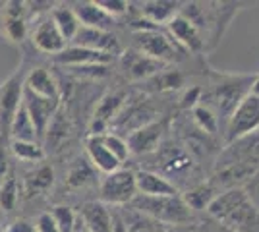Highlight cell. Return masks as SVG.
I'll use <instances>...</instances> for the list:
<instances>
[{
  "label": "cell",
  "mask_w": 259,
  "mask_h": 232,
  "mask_svg": "<svg viewBox=\"0 0 259 232\" xmlns=\"http://www.w3.org/2000/svg\"><path fill=\"white\" fill-rule=\"evenodd\" d=\"M136 186H138L140 196H151V198L178 196V188L174 184H170L164 176L153 172L149 168H141L136 172Z\"/></svg>",
  "instance_id": "obj_19"
},
{
  "label": "cell",
  "mask_w": 259,
  "mask_h": 232,
  "mask_svg": "<svg viewBox=\"0 0 259 232\" xmlns=\"http://www.w3.org/2000/svg\"><path fill=\"white\" fill-rule=\"evenodd\" d=\"M99 192L105 205H130L132 199L138 196L136 172L128 168H118L110 174H105Z\"/></svg>",
  "instance_id": "obj_6"
},
{
  "label": "cell",
  "mask_w": 259,
  "mask_h": 232,
  "mask_svg": "<svg viewBox=\"0 0 259 232\" xmlns=\"http://www.w3.org/2000/svg\"><path fill=\"white\" fill-rule=\"evenodd\" d=\"M6 172H8V155H6L4 145L0 144V182L6 178Z\"/></svg>",
  "instance_id": "obj_43"
},
{
  "label": "cell",
  "mask_w": 259,
  "mask_h": 232,
  "mask_svg": "<svg viewBox=\"0 0 259 232\" xmlns=\"http://www.w3.org/2000/svg\"><path fill=\"white\" fill-rule=\"evenodd\" d=\"M70 44L89 49L95 53H103L108 56H114L120 53V43L116 35L112 31H101V29H91V27H79V31Z\"/></svg>",
  "instance_id": "obj_11"
},
{
  "label": "cell",
  "mask_w": 259,
  "mask_h": 232,
  "mask_svg": "<svg viewBox=\"0 0 259 232\" xmlns=\"http://www.w3.org/2000/svg\"><path fill=\"white\" fill-rule=\"evenodd\" d=\"M23 89L45 99H58V83L47 68H33L23 79Z\"/></svg>",
  "instance_id": "obj_21"
},
{
  "label": "cell",
  "mask_w": 259,
  "mask_h": 232,
  "mask_svg": "<svg viewBox=\"0 0 259 232\" xmlns=\"http://www.w3.org/2000/svg\"><path fill=\"white\" fill-rule=\"evenodd\" d=\"M18 203V184L16 178L6 176L0 182V207L4 211H14Z\"/></svg>",
  "instance_id": "obj_32"
},
{
  "label": "cell",
  "mask_w": 259,
  "mask_h": 232,
  "mask_svg": "<svg viewBox=\"0 0 259 232\" xmlns=\"http://www.w3.org/2000/svg\"><path fill=\"white\" fill-rule=\"evenodd\" d=\"M10 151L23 163H39L45 159L43 147L37 142H10Z\"/></svg>",
  "instance_id": "obj_27"
},
{
  "label": "cell",
  "mask_w": 259,
  "mask_h": 232,
  "mask_svg": "<svg viewBox=\"0 0 259 232\" xmlns=\"http://www.w3.org/2000/svg\"><path fill=\"white\" fill-rule=\"evenodd\" d=\"M221 194V190L215 184H211V180L195 184L194 188H190L182 196L184 203L192 211H207V207L213 203V199Z\"/></svg>",
  "instance_id": "obj_23"
},
{
  "label": "cell",
  "mask_w": 259,
  "mask_h": 232,
  "mask_svg": "<svg viewBox=\"0 0 259 232\" xmlns=\"http://www.w3.org/2000/svg\"><path fill=\"white\" fill-rule=\"evenodd\" d=\"M207 213L213 221L234 232H259V209L244 188L221 192Z\"/></svg>",
  "instance_id": "obj_1"
},
{
  "label": "cell",
  "mask_w": 259,
  "mask_h": 232,
  "mask_svg": "<svg viewBox=\"0 0 259 232\" xmlns=\"http://www.w3.org/2000/svg\"><path fill=\"white\" fill-rule=\"evenodd\" d=\"M180 2H164V0H151V2H143L141 4V16L143 20H147L153 25H161L168 23L174 16L180 14Z\"/></svg>",
  "instance_id": "obj_22"
},
{
  "label": "cell",
  "mask_w": 259,
  "mask_h": 232,
  "mask_svg": "<svg viewBox=\"0 0 259 232\" xmlns=\"http://www.w3.org/2000/svg\"><path fill=\"white\" fill-rule=\"evenodd\" d=\"M4 232H35V224H31L29 221H16Z\"/></svg>",
  "instance_id": "obj_42"
},
{
  "label": "cell",
  "mask_w": 259,
  "mask_h": 232,
  "mask_svg": "<svg viewBox=\"0 0 259 232\" xmlns=\"http://www.w3.org/2000/svg\"><path fill=\"white\" fill-rule=\"evenodd\" d=\"M101 140H103V144L107 145L108 151L118 159L120 165H122V163L130 157L128 144H126V140H124V137H120L118 133H108L107 132L105 135H101Z\"/></svg>",
  "instance_id": "obj_34"
},
{
  "label": "cell",
  "mask_w": 259,
  "mask_h": 232,
  "mask_svg": "<svg viewBox=\"0 0 259 232\" xmlns=\"http://www.w3.org/2000/svg\"><path fill=\"white\" fill-rule=\"evenodd\" d=\"M0 232H4V228H2V226H0Z\"/></svg>",
  "instance_id": "obj_46"
},
{
  "label": "cell",
  "mask_w": 259,
  "mask_h": 232,
  "mask_svg": "<svg viewBox=\"0 0 259 232\" xmlns=\"http://www.w3.org/2000/svg\"><path fill=\"white\" fill-rule=\"evenodd\" d=\"M77 219L89 232H112V211L103 201L83 203Z\"/></svg>",
  "instance_id": "obj_15"
},
{
  "label": "cell",
  "mask_w": 259,
  "mask_h": 232,
  "mask_svg": "<svg viewBox=\"0 0 259 232\" xmlns=\"http://www.w3.org/2000/svg\"><path fill=\"white\" fill-rule=\"evenodd\" d=\"M147 81H149V83L153 85V89H157V91H168V89L180 87L184 81V77L180 72L170 70V72H159L157 76L149 77Z\"/></svg>",
  "instance_id": "obj_33"
},
{
  "label": "cell",
  "mask_w": 259,
  "mask_h": 232,
  "mask_svg": "<svg viewBox=\"0 0 259 232\" xmlns=\"http://www.w3.org/2000/svg\"><path fill=\"white\" fill-rule=\"evenodd\" d=\"M155 168H149L153 172L164 176L170 184H174V180H188L194 174V157L188 153V149H184L180 145L174 144H161V147L155 151ZM176 186V184H174Z\"/></svg>",
  "instance_id": "obj_4"
},
{
  "label": "cell",
  "mask_w": 259,
  "mask_h": 232,
  "mask_svg": "<svg viewBox=\"0 0 259 232\" xmlns=\"http://www.w3.org/2000/svg\"><path fill=\"white\" fill-rule=\"evenodd\" d=\"M74 232H89V230H85V228H83V224H81V222H79V219H77V226H76V230Z\"/></svg>",
  "instance_id": "obj_45"
},
{
  "label": "cell",
  "mask_w": 259,
  "mask_h": 232,
  "mask_svg": "<svg viewBox=\"0 0 259 232\" xmlns=\"http://www.w3.org/2000/svg\"><path fill=\"white\" fill-rule=\"evenodd\" d=\"M251 93L259 97V74L255 76V79H253V85H251Z\"/></svg>",
  "instance_id": "obj_44"
},
{
  "label": "cell",
  "mask_w": 259,
  "mask_h": 232,
  "mask_svg": "<svg viewBox=\"0 0 259 232\" xmlns=\"http://www.w3.org/2000/svg\"><path fill=\"white\" fill-rule=\"evenodd\" d=\"M221 163H238V165H246L259 172V130L228 144L227 149L219 155L217 165Z\"/></svg>",
  "instance_id": "obj_8"
},
{
  "label": "cell",
  "mask_w": 259,
  "mask_h": 232,
  "mask_svg": "<svg viewBox=\"0 0 259 232\" xmlns=\"http://www.w3.org/2000/svg\"><path fill=\"white\" fill-rule=\"evenodd\" d=\"M89 180H91V170L87 168V165H76L72 168V174H70L72 186H83Z\"/></svg>",
  "instance_id": "obj_37"
},
{
  "label": "cell",
  "mask_w": 259,
  "mask_h": 232,
  "mask_svg": "<svg viewBox=\"0 0 259 232\" xmlns=\"http://www.w3.org/2000/svg\"><path fill=\"white\" fill-rule=\"evenodd\" d=\"M31 43L37 47V51H41L45 55L56 56L58 53H62L68 43L64 41V37L60 35V31L56 29L54 22L51 20V16L41 18L37 27L33 29L31 33Z\"/></svg>",
  "instance_id": "obj_13"
},
{
  "label": "cell",
  "mask_w": 259,
  "mask_h": 232,
  "mask_svg": "<svg viewBox=\"0 0 259 232\" xmlns=\"http://www.w3.org/2000/svg\"><path fill=\"white\" fill-rule=\"evenodd\" d=\"M22 105L27 111L29 118H31L33 126L37 130V135H43L49 128V124L53 120L58 109V99H45V97H37L29 93L27 89H23L22 93Z\"/></svg>",
  "instance_id": "obj_10"
},
{
  "label": "cell",
  "mask_w": 259,
  "mask_h": 232,
  "mask_svg": "<svg viewBox=\"0 0 259 232\" xmlns=\"http://www.w3.org/2000/svg\"><path fill=\"white\" fill-rule=\"evenodd\" d=\"M255 76H228L213 83L207 91H201V107H205L217 116V120L227 122L242 99L251 93Z\"/></svg>",
  "instance_id": "obj_2"
},
{
  "label": "cell",
  "mask_w": 259,
  "mask_h": 232,
  "mask_svg": "<svg viewBox=\"0 0 259 232\" xmlns=\"http://www.w3.org/2000/svg\"><path fill=\"white\" fill-rule=\"evenodd\" d=\"M85 153L89 163L103 174H110L120 168V161L107 149L101 135H89L85 140Z\"/></svg>",
  "instance_id": "obj_20"
},
{
  "label": "cell",
  "mask_w": 259,
  "mask_h": 232,
  "mask_svg": "<svg viewBox=\"0 0 259 232\" xmlns=\"http://www.w3.org/2000/svg\"><path fill=\"white\" fill-rule=\"evenodd\" d=\"M136 51L141 55L155 58L162 64L176 62L182 58V47L174 41L168 33L161 29H149V31H136L134 33Z\"/></svg>",
  "instance_id": "obj_5"
},
{
  "label": "cell",
  "mask_w": 259,
  "mask_h": 232,
  "mask_svg": "<svg viewBox=\"0 0 259 232\" xmlns=\"http://www.w3.org/2000/svg\"><path fill=\"white\" fill-rule=\"evenodd\" d=\"M49 16H51V20H53L54 25H56V29L60 31V35L64 37L66 43L68 44L72 43V39L76 37V33L79 31V27H81L77 16L74 14V10H72V6L60 4V6L53 8V12H51Z\"/></svg>",
  "instance_id": "obj_24"
},
{
  "label": "cell",
  "mask_w": 259,
  "mask_h": 232,
  "mask_svg": "<svg viewBox=\"0 0 259 232\" xmlns=\"http://www.w3.org/2000/svg\"><path fill=\"white\" fill-rule=\"evenodd\" d=\"M124 99H126L124 93H108L107 97L101 99L93 118L105 122V124H110V120L116 118L120 114V111H122V107H124V103H126Z\"/></svg>",
  "instance_id": "obj_26"
},
{
  "label": "cell",
  "mask_w": 259,
  "mask_h": 232,
  "mask_svg": "<svg viewBox=\"0 0 259 232\" xmlns=\"http://www.w3.org/2000/svg\"><path fill=\"white\" fill-rule=\"evenodd\" d=\"M22 93L23 79L20 76L10 77L0 87V133L8 132V126H10L14 114L22 105Z\"/></svg>",
  "instance_id": "obj_12"
},
{
  "label": "cell",
  "mask_w": 259,
  "mask_h": 232,
  "mask_svg": "<svg viewBox=\"0 0 259 232\" xmlns=\"http://www.w3.org/2000/svg\"><path fill=\"white\" fill-rule=\"evenodd\" d=\"M259 130V97L249 93L232 112V116L227 120V137L228 144L236 142L240 137Z\"/></svg>",
  "instance_id": "obj_7"
},
{
  "label": "cell",
  "mask_w": 259,
  "mask_h": 232,
  "mask_svg": "<svg viewBox=\"0 0 259 232\" xmlns=\"http://www.w3.org/2000/svg\"><path fill=\"white\" fill-rule=\"evenodd\" d=\"M8 133H10L12 142H37V137H39L37 130H35L27 111L23 109V105H20V109L14 114L10 126H8Z\"/></svg>",
  "instance_id": "obj_25"
},
{
  "label": "cell",
  "mask_w": 259,
  "mask_h": 232,
  "mask_svg": "<svg viewBox=\"0 0 259 232\" xmlns=\"http://www.w3.org/2000/svg\"><path fill=\"white\" fill-rule=\"evenodd\" d=\"M74 14L81 23V27H91V29H101V31H110L114 27L116 20L108 16L107 12L99 6L97 2H76L72 6Z\"/></svg>",
  "instance_id": "obj_18"
},
{
  "label": "cell",
  "mask_w": 259,
  "mask_h": 232,
  "mask_svg": "<svg viewBox=\"0 0 259 232\" xmlns=\"http://www.w3.org/2000/svg\"><path fill=\"white\" fill-rule=\"evenodd\" d=\"M130 209L138 211L161 224H188L194 221V211L184 203L182 196H136Z\"/></svg>",
  "instance_id": "obj_3"
},
{
  "label": "cell",
  "mask_w": 259,
  "mask_h": 232,
  "mask_svg": "<svg viewBox=\"0 0 259 232\" xmlns=\"http://www.w3.org/2000/svg\"><path fill=\"white\" fill-rule=\"evenodd\" d=\"M51 215H53L54 222H56V226H58V230L60 232H74L76 230L77 215L74 213L72 207H68V205H56V207H53Z\"/></svg>",
  "instance_id": "obj_31"
},
{
  "label": "cell",
  "mask_w": 259,
  "mask_h": 232,
  "mask_svg": "<svg viewBox=\"0 0 259 232\" xmlns=\"http://www.w3.org/2000/svg\"><path fill=\"white\" fill-rule=\"evenodd\" d=\"M112 56L103 55V53H95L89 49H81L76 44H68L62 53L54 56V62L60 66L68 68H79V66H93V64H108Z\"/></svg>",
  "instance_id": "obj_17"
},
{
  "label": "cell",
  "mask_w": 259,
  "mask_h": 232,
  "mask_svg": "<svg viewBox=\"0 0 259 232\" xmlns=\"http://www.w3.org/2000/svg\"><path fill=\"white\" fill-rule=\"evenodd\" d=\"M164 132H166V122L164 120H153L149 124L138 128V130L130 132L128 140H126L130 153H136V155L155 153L161 147Z\"/></svg>",
  "instance_id": "obj_9"
},
{
  "label": "cell",
  "mask_w": 259,
  "mask_h": 232,
  "mask_svg": "<svg viewBox=\"0 0 259 232\" xmlns=\"http://www.w3.org/2000/svg\"><path fill=\"white\" fill-rule=\"evenodd\" d=\"M54 172L51 166H39L35 172L27 176V192L29 194H37V192H45L53 186Z\"/></svg>",
  "instance_id": "obj_30"
},
{
  "label": "cell",
  "mask_w": 259,
  "mask_h": 232,
  "mask_svg": "<svg viewBox=\"0 0 259 232\" xmlns=\"http://www.w3.org/2000/svg\"><path fill=\"white\" fill-rule=\"evenodd\" d=\"M199 232H234V230H230V228H227V226L219 224V222L213 221V219L209 217L207 222L203 221L201 224H199Z\"/></svg>",
  "instance_id": "obj_41"
},
{
  "label": "cell",
  "mask_w": 259,
  "mask_h": 232,
  "mask_svg": "<svg viewBox=\"0 0 259 232\" xmlns=\"http://www.w3.org/2000/svg\"><path fill=\"white\" fill-rule=\"evenodd\" d=\"M35 232H60L51 213H41L35 221Z\"/></svg>",
  "instance_id": "obj_38"
},
{
  "label": "cell",
  "mask_w": 259,
  "mask_h": 232,
  "mask_svg": "<svg viewBox=\"0 0 259 232\" xmlns=\"http://www.w3.org/2000/svg\"><path fill=\"white\" fill-rule=\"evenodd\" d=\"M244 190H246V194L249 196V199L257 205V209H259V172L251 176V180L244 186Z\"/></svg>",
  "instance_id": "obj_39"
},
{
  "label": "cell",
  "mask_w": 259,
  "mask_h": 232,
  "mask_svg": "<svg viewBox=\"0 0 259 232\" xmlns=\"http://www.w3.org/2000/svg\"><path fill=\"white\" fill-rule=\"evenodd\" d=\"M4 31L8 35V39L20 43L27 35V23L25 18H4Z\"/></svg>",
  "instance_id": "obj_35"
},
{
  "label": "cell",
  "mask_w": 259,
  "mask_h": 232,
  "mask_svg": "<svg viewBox=\"0 0 259 232\" xmlns=\"http://www.w3.org/2000/svg\"><path fill=\"white\" fill-rule=\"evenodd\" d=\"M97 4L107 12L108 16H112L114 20L128 12V2H124V0H99Z\"/></svg>",
  "instance_id": "obj_36"
},
{
  "label": "cell",
  "mask_w": 259,
  "mask_h": 232,
  "mask_svg": "<svg viewBox=\"0 0 259 232\" xmlns=\"http://www.w3.org/2000/svg\"><path fill=\"white\" fill-rule=\"evenodd\" d=\"M128 232H161V222L153 221L138 211L128 209V215H122Z\"/></svg>",
  "instance_id": "obj_28"
},
{
  "label": "cell",
  "mask_w": 259,
  "mask_h": 232,
  "mask_svg": "<svg viewBox=\"0 0 259 232\" xmlns=\"http://www.w3.org/2000/svg\"><path fill=\"white\" fill-rule=\"evenodd\" d=\"M166 64H162L155 58L141 55L138 51H130L122 56V70L126 72L130 79H149L164 70Z\"/></svg>",
  "instance_id": "obj_16"
},
{
  "label": "cell",
  "mask_w": 259,
  "mask_h": 232,
  "mask_svg": "<svg viewBox=\"0 0 259 232\" xmlns=\"http://www.w3.org/2000/svg\"><path fill=\"white\" fill-rule=\"evenodd\" d=\"M166 25H168V35L182 47L184 51H192V53L203 51V47H205L203 35L194 23L188 22L184 16H180V14L174 16Z\"/></svg>",
  "instance_id": "obj_14"
},
{
  "label": "cell",
  "mask_w": 259,
  "mask_h": 232,
  "mask_svg": "<svg viewBox=\"0 0 259 232\" xmlns=\"http://www.w3.org/2000/svg\"><path fill=\"white\" fill-rule=\"evenodd\" d=\"M201 97V89L199 87H192V91H186V95L182 97V107L184 109H194L197 107V101Z\"/></svg>",
  "instance_id": "obj_40"
},
{
  "label": "cell",
  "mask_w": 259,
  "mask_h": 232,
  "mask_svg": "<svg viewBox=\"0 0 259 232\" xmlns=\"http://www.w3.org/2000/svg\"><path fill=\"white\" fill-rule=\"evenodd\" d=\"M192 114H194V116H192V118H194V126L199 132L207 133L209 137L217 135V132H219V120H217V116L209 111V109L197 105V107L192 109Z\"/></svg>",
  "instance_id": "obj_29"
}]
</instances>
